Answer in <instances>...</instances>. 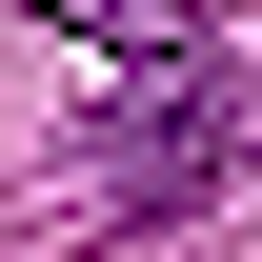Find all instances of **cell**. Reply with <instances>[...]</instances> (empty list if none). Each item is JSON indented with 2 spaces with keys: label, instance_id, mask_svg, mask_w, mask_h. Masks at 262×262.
<instances>
[{
  "label": "cell",
  "instance_id": "6da1fadb",
  "mask_svg": "<svg viewBox=\"0 0 262 262\" xmlns=\"http://www.w3.org/2000/svg\"><path fill=\"white\" fill-rule=\"evenodd\" d=\"M242 162H262V81H242V61H141L121 121L81 141V222L141 242V222H182V202H222Z\"/></svg>",
  "mask_w": 262,
  "mask_h": 262
},
{
  "label": "cell",
  "instance_id": "7a4b0ae2",
  "mask_svg": "<svg viewBox=\"0 0 262 262\" xmlns=\"http://www.w3.org/2000/svg\"><path fill=\"white\" fill-rule=\"evenodd\" d=\"M40 20H81V40H121V61H202V0H40Z\"/></svg>",
  "mask_w": 262,
  "mask_h": 262
}]
</instances>
